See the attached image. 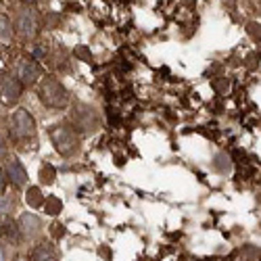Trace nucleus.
<instances>
[{"label": "nucleus", "instance_id": "nucleus-2", "mask_svg": "<svg viewBox=\"0 0 261 261\" xmlns=\"http://www.w3.org/2000/svg\"><path fill=\"white\" fill-rule=\"evenodd\" d=\"M50 140L55 144V148L63 157H69L73 155L75 150L80 148V136H77V129L67 125V123H61V125H55L50 129Z\"/></svg>", "mask_w": 261, "mask_h": 261}, {"label": "nucleus", "instance_id": "nucleus-18", "mask_svg": "<svg viewBox=\"0 0 261 261\" xmlns=\"http://www.w3.org/2000/svg\"><path fill=\"white\" fill-rule=\"evenodd\" d=\"M75 57L84 59L86 63H90V61H92V55H90V50L86 48V46H77V48H75Z\"/></svg>", "mask_w": 261, "mask_h": 261}, {"label": "nucleus", "instance_id": "nucleus-9", "mask_svg": "<svg viewBox=\"0 0 261 261\" xmlns=\"http://www.w3.org/2000/svg\"><path fill=\"white\" fill-rule=\"evenodd\" d=\"M7 176H9V180H11L17 188H21V186L28 184V171H25L23 165H21L19 159H11V161L7 163Z\"/></svg>", "mask_w": 261, "mask_h": 261}, {"label": "nucleus", "instance_id": "nucleus-17", "mask_svg": "<svg viewBox=\"0 0 261 261\" xmlns=\"http://www.w3.org/2000/svg\"><path fill=\"white\" fill-rule=\"evenodd\" d=\"M226 159H228L226 155H217L215 157V167L220 171H228L230 169V161H226Z\"/></svg>", "mask_w": 261, "mask_h": 261}, {"label": "nucleus", "instance_id": "nucleus-1", "mask_svg": "<svg viewBox=\"0 0 261 261\" xmlns=\"http://www.w3.org/2000/svg\"><path fill=\"white\" fill-rule=\"evenodd\" d=\"M38 96L50 109H63L69 102V92L67 88L57 80V77H44L38 86Z\"/></svg>", "mask_w": 261, "mask_h": 261}, {"label": "nucleus", "instance_id": "nucleus-19", "mask_svg": "<svg viewBox=\"0 0 261 261\" xmlns=\"http://www.w3.org/2000/svg\"><path fill=\"white\" fill-rule=\"evenodd\" d=\"M98 255H100L102 259H107V261H111V257H113V251H111V249H109L107 245H102V247L98 249Z\"/></svg>", "mask_w": 261, "mask_h": 261}, {"label": "nucleus", "instance_id": "nucleus-10", "mask_svg": "<svg viewBox=\"0 0 261 261\" xmlns=\"http://www.w3.org/2000/svg\"><path fill=\"white\" fill-rule=\"evenodd\" d=\"M30 261H59V253L55 249V245L50 243H40L32 249L30 253Z\"/></svg>", "mask_w": 261, "mask_h": 261}, {"label": "nucleus", "instance_id": "nucleus-16", "mask_svg": "<svg viewBox=\"0 0 261 261\" xmlns=\"http://www.w3.org/2000/svg\"><path fill=\"white\" fill-rule=\"evenodd\" d=\"M50 234H53V238L55 241H61V238L67 234V230H65V226L63 224H59V222H55L53 226H50Z\"/></svg>", "mask_w": 261, "mask_h": 261}, {"label": "nucleus", "instance_id": "nucleus-21", "mask_svg": "<svg viewBox=\"0 0 261 261\" xmlns=\"http://www.w3.org/2000/svg\"><path fill=\"white\" fill-rule=\"evenodd\" d=\"M7 211H11V201L9 199L7 201L0 199V213H7Z\"/></svg>", "mask_w": 261, "mask_h": 261}, {"label": "nucleus", "instance_id": "nucleus-4", "mask_svg": "<svg viewBox=\"0 0 261 261\" xmlns=\"http://www.w3.org/2000/svg\"><path fill=\"white\" fill-rule=\"evenodd\" d=\"M71 119H73V127L82 134H90V132H94V129L100 127V119H98L96 111L90 105H84V102H77L73 107Z\"/></svg>", "mask_w": 261, "mask_h": 261}, {"label": "nucleus", "instance_id": "nucleus-12", "mask_svg": "<svg viewBox=\"0 0 261 261\" xmlns=\"http://www.w3.org/2000/svg\"><path fill=\"white\" fill-rule=\"evenodd\" d=\"M13 34H15V25L9 21V17L0 15V44H11Z\"/></svg>", "mask_w": 261, "mask_h": 261}, {"label": "nucleus", "instance_id": "nucleus-13", "mask_svg": "<svg viewBox=\"0 0 261 261\" xmlns=\"http://www.w3.org/2000/svg\"><path fill=\"white\" fill-rule=\"evenodd\" d=\"M25 201L30 207H44V194H42V190L38 186H32L28 188V194H25Z\"/></svg>", "mask_w": 261, "mask_h": 261}, {"label": "nucleus", "instance_id": "nucleus-14", "mask_svg": "<svg viewBox=\"0 0 261 261\" xmlns=\"http://www.w3.org/2000/svg\"><path fill=\"white\" fill-rule=\"evenodd\" d=\"M63 211V203L59 197H55V194H50V197H46L44 201V213L46 215H59Z\"/></svg>", "mask_w": 261, "mask_h": 261}, {"label": "nucleus", "instance_id": "nucleus-3", "mask_svg": "<svg viewBox=\"0 0 261 261\" xmlns=\"http://www.w3.org/2000/svg\"><path fill=\"white\" fill-rule=\"evenodd\" d=\"M11 136L17 142H25V140H32L36 136V121H34L30 111L19 109V111L13 113V117H11Z\"/></svg>", "mask_w": 261, "mask_h": 261}, {"label": "nucleus", "instance_id": "nucleus-23", "mask_svg": "<svg viewBox=\"0 0 261 261\" xmlns=\"http://www.w3.org/2000/svg\"><path fill=\"white\" fill-rule=\"evenodd\" d=\"M184 3H186V5H192V3H194V0H184Z\"/></svg>", "mask_w": 261, "mask_h": 261}, {"label": "nucleus", "instance_id": "nucleus-8", "mask_svg": "<svg viewBox=\"0 0 261 261\" xmlns=\"http://www.w3.org/2000/svg\"><path fill=\"white\" fill-rule=\"evenodd\" d=\"M19 230L23 238H36L42 232V222L34 213H23L19 217Z\"/></svg>", "mask_w": 261, "mask_h": 261}, {"label": "nucleus", "instance_id": "nucleus-11", "mask_svg": "<svg viewBox=\"0 0 261 261\" xmlns=\"http://www.w3.org/2000/svg\"><path fill=\"white\" fill-rule=\"evenodd\" d=\"M0 236H5L7 241H11V243H19L21 241L19 224H15L13 220H5L3 224H0Z\"/></svg>", "mask_w": 261, "mask_h": 261}, {"label": "nucleus", "instance_id": "nucleus-5", "mask_svg": "<svg viewBox=\"0 0 261 261\" xmlns=\"http://www.w3.org/2000/svg\"><path fill=\"white\" fill-rule=\"evenodd\" d=\"M21 92H23V84L19 82V77L9 71H0V102L15 105L21 98Z\"/></svg>", "mask_w": 261, "mask_h": 261}, {"label": "nucleus", "instance_id": "nucleus-22", "mask_svg": "<svg viewBox=\"0 0 261 261\" xmlns=\"http://www.w3.org/2000/svg\"><path fill=\"white\" fill-rule=\"evenodd\" d=\"M3 157H7V140L0 136V159H3Z\"/></svg>", "mask_w": 261, "mask_h": 261}, {"label": "nucleus", "instance_id": "nucleus-15", "mask_svg": "<svg viewBox=\"0 0 261 261\" xmlns=\"http://www.w3.org/2000/svg\"><path fill=\"white\" fill-rule=\"evenodd\" d=\"M55 178H57V169L50 163H44L40 167V182L42 184H53Z\"/></svg>", "mask_w": 261, "mask_h": 261}, {"label": "nucleus", "instance_id": "nucleus-6", "mask_svg": "<svg viewBox=\"0 0 261 261\" xmlns=\"http://www.w3.org/2000/svg\"><path fill=\"white\" fill-rule=\"evenodd\" d=\"M15 30L23 38H34L38 34V15L32 7H21L15 17Z\"/></svg>", "mask_w": 261, "mask_h": 261}, {"label": "nucleus", "instance_id": "nucleus-20", "mask_svg": "<svg viewBox=\"0 0 261 261\" xmlns=\"http://www.w3.org/2000/svg\"><path fill=\"white\" fill-rule=\"evenodd\" d=\"M7 180H9V176H7V171L0 167V194L5 192V188H7Z\"/></svg>", "mask_w": 261, "mask_h": 261}, {"label": "nucleus", "instance_id": "nucleus-7", "mask_svg": "<svg viewBox=\"0 0 261 261\" xmlns=\"http://www.w3.org/2000/svg\"><path fill=\"white\" fill-rule=\"evenodd\" d=\"M15 75L19 77V82L23 86H32L42 75V69H40V65L34 59H25L23 57V59H19L15 63Z\"/></svg>", "mask_w": 261, "mask_h": 261}]
</instances>
